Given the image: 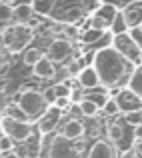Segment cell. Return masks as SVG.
<instances>
[{"instance_id":"13","label":"cell","mask_w":142,"mask_h":158,"mask_svg":"<svg viewBox=\"0 0 142 158\" xmlns=\"http://www.w3.org/2000/svg\"><path fill=\"white\" fill-rule=\"evenodd\" d=\"M122 14H124V18H126V24H128L130 30L142 26V4H130Z\"/></svg>"},{"instance_id":"5","label":"cell","mask_w":142,"mask_h":158,"mask_svg":"<svg viewBox=\"0 0 142 158\" xmlns=\"http://www.w3.org/2000/svg\"><path fill=\"white\" fill-rule=\"evenodd\" d=\"M48 158H80V154L70 140L56 136V138H52V144H50Z\"/></svg>"},{"instance_id":"14","label":"cell","mask_w":142,"mask_h":158,"mask_svg":"<svg viewBox=\"0 0 142 158\" xmlns=\"http://www.w3.org/2000/svg\"><path fill=\"white\" fill-rule=\"evenodd\" d=\"M34 8L26 6V4H16L14 6V24L20 26V24H28L32 18H34Z\"/></svg>"},{"instance_id":"32","label":"cell","mask_w":142,"mask_h":158,"mask_svg":"<svg viewBox=\"0 0 142 158\" xmlns=\"http://www.w3.org/2000/svg\"><path fill=\"white\" fill-rule=\"evenodd\" d=\"M84 88H72V94H70V102L72 104H80L84 100Z\"/></svg>"},{"instance_id":"8","label":"cell","mask_w":142,"mask_h":158,"mask_svg":"<svg viewBox=\"0 0 142 158\" xmlns=\"http://www.w3.org/2000/svg\"><path fill=\"white\" fill-rule=\"evenodd\" d=\"M60 118H62V110H58L56 106H50L48 112L38 120V130L42 132V134H48V132L56 130V126H58V122H60Z\"/></svg>"},{"instance_id":"40","label":"cell","mask_w":142,"mask_h":158,"mask_svg":"<svg viewBox=\"0 0 142 158\" xmlns=\"http://www.w3.org/2000/svg\"><path fill=\"white\" fill-rule=\"evenodd\" d=\"M38 24H40V18H32L30 22L26 24V26H28V28H36V26H38Z\"/></svg>"},{"instance_id":"27","label":"cell","mask_w":142,"mask_h":158,"mask_svg":"<svg viewBox=\"0 0 142 158\" xmlns=\"http://www.w3.org/2000/svg\"><path fill=\"white\" fill-rule=\"evenodd\" d=\"M82 18V10L80 8H68V10H64L62 12V20L64 22H78V20Z\"/></svg>"},{"instance_id":"17","label":"cell","mask_w":142,"mask_h":158,"mask_svg":"<svg viewBox=\"0 0 142 158\" xmlns=\"http://www.w3.org/2000/svg\"><path fill=\"white\" fill-rule=\"evenodd\" d=\"M14 40H16V26L10 24V26H2V50H10L14 46Z\"/></svg>"},{"instance_id":"12","label":"cell","mask_w":142,"mask_h":158,"mask_svg":"<svg viewBox=\"0 0 142 158\" xmlns=\"http://www.w3.org/2000/svg\"><path fill=\"white\" fill-rule=\"evenodd\" d=\"M86 158H114V148L108 140H96Z\"/></svg>"},{"instance_id":"21","label":"cell","mask_w":142,"mask_h":158,"mask_svg":"<svg viewBox=\"0 0 142 158\" xmlns=\"http://www.w3.org/2000/svg\"><path fill=\"white\" fill-rule=\"evenodd\" d=\"M102 36H104V30H96V28H88V30H84L80 34V40L84 44H94V42H98V40H102Z\"/></svg>"},{"instance_id":"36","label":"cell","mask_w":142,"mask_h":158,"mask_svg":"<svg viewBox=\"0 0 142 158\" xmlns=\"http://www.w3.org/2000/svg\"><path fill=\"white\" fill-rule=\"evenodd\" d=\"M120 158H140L138 152H136V148H126V150L120 154Z\"/></svg>"},{"instance_id":"15","label":"cell","mask_w":142,"mask_h":158,"mask_svg":"<svg viewBox=\"0 0 142 158\" xmlns=\"http://www.w3.org/2000/svg\"><path fill=\"white\" fill-rule=\"evenodd\" d=\"M32 72H34V76H38V78H52L54 76V62L50 60L48 56H44L42 60L32 68Z\"/></svg>"},{"instance_id":"6","label":"cell","mask_w":142,"mask_h":158,"mask_svg":"<svg viewBox=\"0 0 142 158\" xmlns=\"http://www.w3.org/2000/svg\"><path fill=\"white\" fill-rule=\"evenodd\" d=\"M116 102L120 106V112L124 114H130V112H142V98L136 96L132 90L124 88L116 94Z\"/></svg>"},{"instance_id":"19","label":"cell","mask_w":142,"mask_h":158,"mask_svg":"<svg viewBox=\"0 0 142 158\" xmlns=\"http://www.w3.org/2000/svg\"><path fill=\"white\" fill-rule=\"evenodd\" d=\"M80 110H82V116H86V118H94V116L98 114L102 108L96 104L94 100H90V98H84V100L80 102Z\"/></svg>"},{"instance_id":"24","label":"cell","mask_w":142,"mask_h":158,"mask_svg":"<svg viewBox=\"0 0 142 158\" xmlns=\"http://www.w3.org/2000/svg\"><path fill=\"white\" fill-rule=\"evenodd\" d=\"M112 32H114V36H118V34H126V30H130L128 28V24H126V18H124V14L120 12L118 16H116V20L112 22Z\"/></svg>"},{"instance_id":"34","label":"cell","mask_w":142,"mask_h":158,"mask_svg":"<svg viewBox=\"0 0 142 158\" xmlns=\"http://www.w3.org/2000/svg\"><path fill=\"white\" fill-rule=\"evenodd\" d=\"M12 154H14L16 158H30V156H28V148L24 146V144H20V146H16Z\"/></svg>"},{"instance_id":"30","label":"cell","mask_w":142,"mask_h":158,"mask_svg":"<svg viewBox=\"0 0 142 158\" xmlns=\"http://www.w3.org/2000/svg\"><path fill=\"white\" fill-rule=\"evenodd\" d=\"M124 120H126V124L138 128V126H142V112H130V114H124Z\"/></svg>"},{"instance_id":"4","label":"cell","mask_w":142,"mask_h":158,"mask_svg":"<svg viewBox=\"0 0 142 158\" xmlns=\"http://www.w3.org/2000/svg\"><path fill=\"white\" fill-rule=\"evenodd\" d=\"M2 130L16 142H26L32 136V128L28 122H20V120H14L6 114L2 116Z\"/></svg>"},{"instance_id":"3","label":"cell","mask_w":142,"mask_h":158,"mask_svg":"<svg viewBox=\"0 0 142 158\" xmlns=\"http://www.w3.org/2000/svg\"><path fill=\"white\" fill-rule=\"evenodd\" d=\"M112 48L120 52V56L124 58L126 62L134 64V62L140 60V50L142 48L132 40L130 34H118V36H112Z\"/></svg>"},{"instance_id":"46","label":"cell","mask_w":142,"mask_h":158,"mask_svg":"<svg viewBox=\"0 0 142 158\" xmlns=\"http://www.w3.org/2000/svg\"><path fill=\"white\" fill-rule=\"evenodd\" d=\"M140 30H142V26H140Z\"/></svg>"},{"instance_id":"38","label":"cell","mask_w":142,"mask_h":158,"mask_svg":"<svg viewBox=\"0 0 142 158\" xmlns=\"http://www.w3.org/2000/svg\"><path fill=\"white\" fill-rule=\"evenodd\" d=\"M134 138H136V142H142V126L134 128Z\"/></svg>"},{"instance_id":"28","label":"cell","mask_w":142,"mask_h":158,"mask_svg":"<svg viewBox=\"0 0 142 158\" xmlns=\"http://www.w3.org/2000/svg\"><path fill=\"white\" fill-rule=\"evenodd\" d=\"M102 112H104L106 116H116V114H120V106H118V102H116V98H108L106 104H104V108H102Z\"/></svg>"},{"instance_id":"37","label":"cell","mask_w":142,"mask_h":158,"mask_svg":"<svg viewBox=\"0 0 142 158\" xmlns=\"http://www.w3.org/2000/svg\"><path fill=\"white\" fill-rule=\"evenodd\" d=\"M68 104H72V102H70V98H58L54 106H56L58 110H64V108H68Z\"/></svg>"},{"instance_id":"26","label":"cell","mask_w":142,"mask_h":158,"mask_svg":"<svg viewBox=\"0 0 142 158\" xmlns=\"http://www.w3.org/2000/svg\"><path fill=\"white\" fill-rule=\"evenodd\" d=\"M68 82L70 80H64V82L54 84V92H56L58 98H70V94H72V86H70Z\"/></svg>"},{"instance_id":"42","label":"cell","mask_w":142,"mask_h":158,"mask_svg":"<svg viewBox=\"0 0 142 158\" xmlns=\"http://www.w3.org/2000/svg\"><path fill=\"white\" fill-rule=\"evenodd\" d=\"M134 148H136V152H138V156L142 158V142H136V144H134Z\"/></svg>"},{"instance_id":"43","label":"cell","mask_w":142,"mask_h":158,"mask_svg":"<svg viewBox=\"0 0 142 158\" xmlns=\"http://www.w3.org/2000/svg\"><path fill=\"white\" fill-rule=\"evenodd\" d=\"M36 0H20V4H26V6H32Z\"/></svg>"},{"instance_id":"25","label":"cell","mask_w":142,"mask_h":158,"mask_svg":"<svg viewBox=\"0 0 142 158\" xmlns=\"http://www.w3.org/2000/svg\"><path fill=\"white\" fill-rule=\"evenodd\" d=\"M106 134H108V142H120L124 132H122V128H120V124H110V126L106 128Z\"/></svg>"},{"instance_id":"31","label":"cell","mask_w":142,"mask_h":158,"mask_svg":"<svg viewBox=\"0 0 142 158\" xmlns=\"http://www.w3.org/2000/svg\"><path fill=\"white\" fill-rule=\"evenodd\" d=\"M90 28H96V30H106V28H110V26H108V22L102 18V16L94 14V18L90 20Z\"/></svg>"},{"instance_id":"33","label":"cell","mask_w":142,"mask_h":158,"mask_svg":"<svg viewBox=\"0 0 142 158\" xmlns=\"http://www.w3.org/2000/svg\"><path fill=\"white\" fill-rule=\"evenodd\" d=\"M42 96H44V100L48 102V104H56V100H58V96H56V92H54V86H50V88H46L42 92Z\"/></svg>"},{"instance_id":"2","label":"cell","mask_w":142,"mask_h":158,"mask_svg":"<svg viewBox=\"0 0 142 158\" xmlns=\"http://www.w3.org/2000/svg\"><path fill=\"white\" fill-rule=\"evenodd\" d=\"M16 106L24 112V116L28 118H42L48 112V102L44 100V96L40 92H34V90H26L22 92L18 98H16Z\"/></svg>"},{"instance_id":"10","label":"cell","mask_w":142,"mask_h":158,"mask_svg":"<svg viewBox=\"0 0 142 158\" xmlns=\"http://www.w3.org/2000/svg\"><path fill=\"white\" fill-rule=\"evenodd\" d=\"M78 84L84 90H92L96 86H100V76H98L94 66H84V68L80 70V74H78Z\"/></svg>"},{"instance_id":"16","label":"cell","mask_w":142,"mask_h":158,"mask_svg":"<svg viewBox=\"0 0 142 158\" xmlns=\"http://www.w3.org/2000/svg\"><path fill=\"white\" fill-rule=\"evenodd\" d=\"M128 90H132L136 96L142 98V68L134 70L130 74V78H128Z\"/></svg>"},{"instance_id":"20","label":"cell","mask_w":142,"mask_h":158,"mask_svg":"<svg viewBox=\"0 0 142 158\" xmlns=\"http://www.w3.org/2000/svg\"><path fill=\"white\" fill-rule=\"evenodd\" d=\"M42 52L38 50V48H28V50H24L22 54V60H24V64H28V66H32L34 68L36 64H38L40 60H42Z\"/></svg>"},{"instance_id":"45","label":"cell","mask_w":142,"mask_h":158,"mask_svg":"<svg viewBox=\"0 0 142 158\" xmlns=\"http://www.w3.org/2000/svg\"><path fill=\"white\" fill-rule=\"evenodd\" d=\"M2 158H16L14 154H2Z\"/></svg>"},{"instance_id":"18","label":"cell","mask_w":142,"mask_h":158,"mask_svg":"<svg viewBox=\"0 0 142 158\" xmlns=\"http://www.w3.org/2000/svg\"><path fill=\"white\" fill-rule=\"evenodd\" d=\"M96 14H98V16H102V18L108 22V26H112V22L116 20V16H118L120 12L116 10V6H114V4H102V6L98 8V12H96Z\"/></svg>"},{"instance_id":"41","label":"cell","mask_w":142,"mask_h":158,"mask_svg":"<svg viewBox=\"0 0 142 158\" xmlns=\"http://www.w3.org/2000/svg\"><path fill=\"white\" fill-rule=\"evenodd\" d=\"M64 34L70 38V36H74V34H76V30H74V28H70V26H66V28H64Z\"/></svg>"},{"instance_id":"44","label":"cell","mask_w":142,"mask_h":158,"mask_svg":"<svg viewBox=\"0 0 142 158\" xmlns=\"http://www.w3.org/2000/svg\"><path fill=\"white\" fill-rule=\"evenodd\" d=\"M86 6H96V0H84Z\"/></svg>"},{"instance_id":"9","label":"cell","mask_w":142,"mask_h":158,"mask_svg":"<svg viewBox=\"0 0 142 158\" xmlns=\"http://www.w3.org/2000/svg\"><path fill=\"white\" fill-rule=\"evenodd\" d=\"M60 136L66 138V140H70V142L80 140L82 136H84V124H82L80 120H76V118L66 120L64 126H62V130H60Z\"/></svg>"},{"instance_id":"7","label":"cell","mask_w":142,"mask_h":158,"mask_svg":"<svg viewBox=\"0 0 142 158\" xmlns=\"http://www.w3.org/2000/svg\"><path fill=\"white\" fill-rule=\"evenodd\" d=\"M70 50H72V46H70L68 40H60L58 38V40H54V42H50V46L46 50V56L56 64V62L66 60V58L70 56Z\"/></svg>"},{"instance_id":"11","label":"cell","mask_w":142,"mask_h":158,"mask_svg":"<svg viewBox=\"0 0 142 158\" xmlns=\"http://www.w3.org/2000/svg\"><path fill=\"white\" fill-rule=\"evenodd\" d=\"M16 26V24H14ZM34 38V34H32V28H28L26 24H20V26H16V40H14V46L10 48L12 52H18L22 50L24 46H26L30 40Z\"/></svg>"},{"instance_id":"29","label":"cell","mask_w":142,"mask_h":158,"mask_svg":"<svg viewBox=\"0 0 142 158\" xmlns=\"http://www.w3.org/2000/svg\"><path fill=\"white\" fill-rule=\"evenodd\" d=\"M14 140L10 138V136L6 134V132H2V138H0V150H2V154H8V152H14Z\"/></svg>"},{"instance_id":"39","label":"cell","mask_w":142,"mask_h":158,"mask_svg":"<svg viewBox=\"0 0 142 158\" xmlns=\"http://www.w3.org/2000/svg\"><path fill=\"white\" fill-rule=\"evenodd\" d=\"M8 64H10V56H6V50H2V68H6Z\"/></svg>"},{"instance_id":"22","label":"cell","mask_w":142,"mask_h":158,"mask_svg":"<svg viewBox=\"0 0 142 158\" xmlns=\"http://www.w3.org/2000/svg\"><path fill=\"white\" fill-rule=\"evenodd\" d=\"M32 8H34L36 14L46 16V14H50V12H52V8H54V0H36V2L32 4Z\"/></svg>"},{"instance_id":"35","label":"cell","mask_w":142,"mask_h":158,"mask_svg":"<svg viewBox=\"0 0 142 158\" xmlns=\"http://www.w3.org/2000/svg\"><path fill=\"white\" fill-rule=\"evenodd\" d=\"M128 34H130V36H132V40H134V42L142 48V30H140V28H134V30H130Z\"/></svg>"},{"instance_id":"1","label":"cell","mask_w":142,"mask_h":158,"mask_svg":"<svg viewBox=\"0 0 142 158\" xmlns=\"http://www.w3.org/2000/svg\"><path fill=\"white\" fill-rule=\"evenodd\" d=\"M94 68L100 76V84L112 88L116 86L130 70V62H126L120 52L112 46H104L100 50H96V58H94Z\"/></svg>"},{"instance_id":"23","label":"cell","mask_w":142,"mask_h":158,"mask_svg":"<svg viewBox=\"0 0 142 158\" xmlns=\"http://www.w3.org/2000/svg\"><path fill=\"white\" fill-rule=\"evenodd\" d=\"M0 20H2V26H10V22H14V8L8 6L6 2L0 4Z\"/></svg>"}]
</instances>
